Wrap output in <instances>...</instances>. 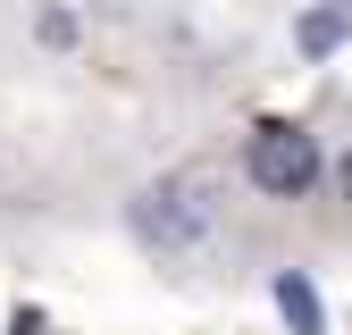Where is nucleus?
Here are the masks:
<instances>
[{
    "label": "nucleus",
    "mask_w": 352,
    "mask_h": 335,
    "mask_svg": "<svg viewBox=\"0 0 352 335\" xmlns=\"http://www.w3.org/2000/svg\"><path fill=\"white\" fill-rule=\"evenodd\" d=\"M42 42H51V51H67V42H76V17H67V9H42Z\"/></svg>",
    "instance_id": "5"
},
{
    "label": "nucleus",
    "mask_w": 352,
    "mask_h": 335,
    "mask_svg": "<svg viewBox=\"0 0 352 335\" xmlns=\"http://www.w3.org/2000/svg\"><path fill=\"white\" fill-rule=\"evenodd\" d=\"M269 293H277V310H285V327H294V335H327V302H319V285L302 277V268H277V277H269Z\"/></svg>",
    "instance_id": "3"
},
{
    "label": "nucleus",
    "mask_w": 352,
    "mask_h": 335,
    "mask_svg": "<svg viewBox=\"0 0 352 335\" xmlns=\"http://www.w3.org/2000/svg\"><path fill=\"white\" fill-rule=\"evenodd\" d=\"M336 201H344V209H352V143H344V151H336Z\"/></svg>",
    "instance_id": "6"
},
{
    "label": "nucleus",
    "mask_w": 352,
    "mask_h": 335,
    "mask_svg": "<svg viewBox=\"0 0 352 335\" xmlns=\"http://www.w3.org/2000/svg\"><path fill=\"white\" fill-rule=\"evenodd\" d=\"M243 176H252L260 201H302V193H319V176H327L319 135L294 126V117H260L252 135H243Z\"/></svg>",
    "instance_id": "2"
},
{
    "label": "nucleus",
    "mask_w": 352,
    "mask_h": 335,
    "mask_svg": "<svg viewBox=\"0 0 352 335\" xmlns=\"http://www.w3.org/2000/svg\"><path fill=\"white\" fill-rule=\"evenodd\" d=\"M126 227H135V243L151 251V260H168V268H185V260H201L210 251V235H218V201H210V176H160V185H143L135 201H126Z\"/></svg>",
    "instance_id": "1"
},
{
    "label": "nucleus",
    "mask_w": 352,
    "mask_h": 335,
    "mask_svg": "<svg viewBox=\"0 0 352 335\" xmlns=\"http://www.w3.org/2000/svg\"><path fill=\"white\" fill-rule=\"evenodd\" d=\"M344 34H352V17L336 9V0H319V9H302V17H294V51L319 67V59H336V51H344Z\"/></svg>",
    "instance_id": "4"
},
{
    "label": "nucleus",
    "mask_w": 352,
    "mask_h": 335,
    "mask_svg": "<svg viewBox=\"0 0 352 335\" xmlns=\"http://www.w3.org/2000/svg\"><path fill=\"white\" fill-rule=\"evenodd\" d=\"M9 335H42V310H17V319H9Z\"/></svg>",
    "instance_id": "7"
}]
</instances>
